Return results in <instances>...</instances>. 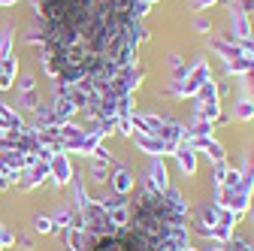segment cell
Returning a JSON list of instances; mask_svg holds the SVG:
<instances>
[{"instance_id":"2","label":"cell","mask_w":254,"mask_h":251,"mask_svg":"<svg viewBox=\"0 0 254 251\" xmlns=\"http://www.w3.org/2000/svg\"><path fill=\"white\" fill-rule=\"evenodd\" d=\"M133 142H136V148H139V151L151 154V158L176 154V148H179V142H164V139H157V136H145V133H136V136H133Z\"/></svg>"},{"instance_id":"23","label":"cell","mask_w":254,"mask_h":251,"mask_svg":"<svg viewBox=\"0 0 254 251\" xmlns=\"http://www.w3.org/2000/svg\"><path fill=\"white\" fill-rule=\"evenodd\" d=\"M227 251H254V248H251V245H248L245 239H239V236H233V239L227 242Z\"/></svg>"},{"instance_id":"20","label":"cell","mask_w":254,"mask_h":251,"mask_svg":"<svg viewBox=\"0 0 254 251\" xmlns=\"http://www.w3.org/2000/svg\"><path fill=\"white\" fill-rule=\"evenodd\" d=\"M239 218H242L239 212H230V209H221V212H218V224H221V227H230V230H233V227L239 224Z\"/></svg>"},{"instance_id":"9","label":"cell","mask_w":254,"mask_h":251,"mask_svg":"<svg viewBox=\"0 0 254 251\" xmlns=\"http://www.w3.org/2000/svg\"><path fill=\"white\" fill-rule=\"evenodd\" d=\"M109 215V224L115 227V230H121V227H127V224H130V218H133V212H130V206H115V209H109L106 212Z\"/></svg>"},{"instance_id":"33","label":"cell","mask_w":254,"mask_h":251,"mask_svg":"<svg viewBox=\"0 0 254 251\" xmlns=\"http://www.w3.org/2000/svg\"><path fill=\"white\" fill-rule=\"evenodd\" d=\"M248 79H251V82H248V85H251V91H254V70H251V73H248Z\"/></svg>"},{"instance_id":"1","label":"cell","mask_w":254,"mask_h":251,"mask_svg":"<svg viewBox=\"0 0 254 251\" xmlns=\"http://www.w3.org/2000/svg\"><path fill=\"white\" fill-rule=\"evenodd\" d=\"M209 79H212L209 64H206V61H197V64L188 70V76L176 79V85H173V97H179V100H185V97H197L200 88H203Z\"/></svg>"},{"instance_id":"27","label":"cell","mask_w":254,"mask_h":251,"mask_svg":"<svg viewBox=\"0 0 254 251\" xmlns=\"http://www.w3.org/2000/svg\"><path fill=\"white\" fill-rule=\"evenodd\" d=\"M215 3H218V0H194V9H200V12H203V9H212Z\"/></svg>"},{"instance_id":"21","label":"cell","mask_w":254,"mask_h":251,"mask_svg":"<svg viewBox=\"0 0 254 251\" xmlns=\"http://www.w3.org/2000/svg\"><path fill=\"white\" fill-rule=\"evenodd\" d=\"M118 133L121 136H133V121H130V115H121L118 118Z\"/></svg>"},{"instance_id":"7","label":"cell","mask_w":254,"mask_h":251,"mask_svg":"<svg viewBox=\"0 0 254 251\" xmlns=\"http://www.w3.org/2000/svg\"><path fill=\"white\" fill-rule=\"evenodd\" d=\"M227 76H248L251 70H254V58H248V55H239V58H233V61H227Z\"/></svg>"},{"instance_id":"26","label":"cell","mask_w":254,"mask_h":251,"mask_svg":"<svg viewBox=\"0 0 254 251\" xmlns=\"http://www.w3.org/2000/svg\"><path fill=\"white\" fill-rule=\"evenodd\" d=\"M239 49H242V55H248V58H254V37H248V40H242V43H239Z\"/></svg>"},{"instance_id":"18","label":"cell","mask_w":254,"mask_h":251,"mask_svg":"<svg viewBox=\"0 0 254 251\" xmlns=\"http://www.w3.org/2000/svg\"><path fill=\"white\" fill-rule=\"evenodd\" d=\"M212 130H215V124H212V121H194V124L188 127L185 136H212Z\"/></svg>"},{"instance_id":"16","label":"cell","mask_w":254,"mask_h":251,"mask_svg":"<svg viewBox=\"0 0 254 251\" xmlns=\"http://www.w3.org/2000/svg\"><path fill=\"white\" fill-rule=\"evenodd\" d=\"M109 164H112V161H97V158H94V164H91V179L97 182V185L109 182Z\"/></svg>"},{"instance_id":"30","label":"cell","mask_w":254,"mask_h":251,"mask_svg":"<svg viewBox=\"0 0 254 251\" xmlns=\"http://www.w3.org/2000/svg\"><path fill=\"white\" fill-rule=\"evenodd\" d=\"M37 230H43V233H52V221H46V218H40V221H37Z\"/></svg>"},{"instance_id":"28","label":"cell","mask_w":254,"mask_h":251,"mask_svg":"<svg viewBox=\"0 0 254 251\" xmlns=\"http://www.w3.org/2000/svg\"><path fill=\"white\" fill-rule=\"evenodd\" d=\"M49 173V167H37L34 173H30V182H43V176Z\"/></svg>"},{"instance_id":"3","label":"cell","mask_w":254,"mask_h":251,"mask_svg":"<svg viewBox=\"0 0 254 251\" xmlns=\"http://www.w3.org/2000/svg\"><path fill=\"white\" fill-rule=\"evenodd\" d=\"M109 179H112V194H121V197H127L133 191V185H136L133 173L124 170L121 164H109Z\"/></svg>"},{"instance_id":"32","label":"cell","mask_w":254,"mask_h":251,"mask_svg":"<svg viewBox=\"0 0 254 251\" xmlns=\"http://www.w3.org/2000/svg\"><path fill=\"white\" fill-rule=\"evenodd\" d=\"M15 3V0H0V6H12Z\"/></svg>"},{"instance_id":"31","label":"cell","mask_w":254,"mask_h":251,"mask_svg":"<svg viewBox=\"0 0 254 251\" xmlns=\"http://www.w3.org/2000/svg\"><path fill=\"white\" fill-rule=\"evenodd\" d=\"M55 221H58V224H70V212H58Z\"/></svg>"},{"instance_id":"8","label":"cell","mask_w":254,"mask_h":251,"mask_svg":"<svg viewBox=\"0 0 254 251\" xmlns=\"http://www.w3.org/2000/svg\"><path fill=\"white\" fill-rule=\"evenodd\" d=\"M49 170L55 173L58 185H67V182H70V176H73V170H70V164H67V158H64V154H55L52 164H49Z\"/></svg>"},{"instance_id":"15","label":"cell","mask_w":254,"mask_h":251,"mask_svg":"<svg viewBox=\"0 0 254 251\" xmlns=\"http://www.w3.org/2000/svg\"><path fill=\"white\" fill-rule=\"evenodd\" d=\"M212 49H215L218 55H224V61H233V58H239V55H242V49H239V46L224 43V40H212Z\"/></svg>"},{"instance_id":"13","label":"cell","mask_w":254,"mask_h":251,"mask_svg":"<svg viewBox=\"0 0 254 251\" xmlns=\"http://www.w3.org/2000/svg\"><path fill=\"white\" fill-rule=\"evenodd\" d=\"M15 79V58H3L0 61V88H9Z\"/></svg>"},{"instance_id":"25","label":"cell","mask_w":254,"mask_h":251,"mask_svg":"<svg viewBox=\"0 0 254 251\" xmlns=\"http://www.w3.org/2000/svg\"><path fill=\"white\" fill-rule=\"evenodd\" d=\"M9 46H12V37H9V34H3V40H0V61L9 58Z\"/></svg>"},{"instance_id":"6","label":"cell","mask_w":254,"mask_h":251,"mask_svg":"<svg viewBox=\"0 0 254 251\" xmlns=\"http://www.w3.org/2000/svg\"><path fill=\"white\" fill-rule=\"evenodd\" d=\"M176 164H179V170L185 173V176H194L197 173V151L194 148H188L185 142H179V148H176Z\"/></svg>"},{"instance_id":"24","label":"cell","mask_w":254,"mask_h":251,"mask_svg":"<svg viewBox=\"0 0 254 251\" xmlns=\"http://www.w3.org/2000/svg\"><path fill=\"white\" fill-rule=\"evenodd\" d=\"M194 27L200 30V34H206V30H212V18H206V15H197V21H194Z\"/></svg>"},{"instance_id":"14","label":"cell","mask_w":254,"mask_h":251,"mask_svg":"<svg viewBox=\"0 0 254 251\" xmlns=\"http://www.w3.org/2000/svg\"><path fill=\"white\" fill-rule=\"evenodd\" d=\"M233 118H236V121H251V118H254V100L242 97V100L233 106Z\"/></svg>"},{"instance_id":"22","label":"cell","mask_w":254,"mask_h":251,"mask_svg":"<svg viewBox=\"0 0 254 251\" xmlns=\"http://www.w3.org/2000/svg\"><path fill=\"white\" fill-rule=\"evenodd\" d=\"M148 6H151L148 0H133V18H139V21H142V18L148 15Z\"/></svg>"},{"instance_id":"12","label":"cell","mask_w":254,"mask_h":251,"mask_svg":"<svg viewBox=\"0 0 254 251\" xmlns=\"http://www.w3.org/2000/svg\"><path fill=\"white\" fill-rule=\"evenodd\" d=\"M197 103H203V106H218V85L209 79L203 88H200V94H197Z\"/></svg>"},{"instance_id":"34","label":"cell","mask_w":254,"mask_h":251,"mask_svg":"<svg viewBox=\"0 0 254 251\" xmlns=\"http://www.w3.org/2000/svg\"><path fill=\"white\" fill-rule=\"evenodd\" d=\"M148 3H157V0H148Z\"/></svg>"},{"instance_id":"11","label":"cell","mask_w":254,"mask_h":251,"mask_svg":"<svg viewBox=\"0 0 254 251\" xmlns=\"http://www.w3.org/2000/svg\"><path fill=\"white\" fill-rule=\"evenodd\" d=\"M73 112H76V103H73L70 97H58V100H55V112H52L55 121H67Z\"/></svg>"},{"instance_id":"4","label":"cell","mask_w":254,"mask_h":251,"mask_svg":"<svg viewBox=\"0 0 254 251\" xmlns=\"http://www.w3.org/2000/svg\"><path fill=\"white\" fill-rule=\"evenodd\" d=\"M230 21H233L230 43H233V37H236L239 43H242V40H248V37H254V30H251V18H248V12H242V9H239L236 0L230 3Z\"/></svg>"},{"instance_id":"5","label":"cell","mask_w":254,"mask_h":251,"mask_svg":"<svg viewBox=\"0 0 254 251\" xmlns=\"http://www.w3.org/2000/svg\"><path fill=\"white\" fill-rule=\"evenodd\" d=\"M148 188L157 194H164L170 188V176H167V164L164 158H151V167H148Z\"/></svg>"},{"instance_id":"10","label":"cell","mask_w":254,"mask_h":251,"mask_svg":"<svg viewBox=\"0 0 254 251\" xmlns=\"http://www.w3.org/2000/svg\"><path fill=\"white\" fill-rule=\"evenodd\" d=\"M218 212H221V209H218L215 203H206V206L200 209V224H197V227H200V233H203V236H206V230H209V227H215V224H218Z\"/></svg>"},{"instance_id":"19","label":"cell","mask_w":254,"mask_h":251,"mask_svg":"<svg viewBox=\"0 0 254 251\" xmlns=\"http://www.w3.org/2000/svg\"><path fill=\"white\" fill-rule=\"evenodd\" d=\"M67 239H70V248L73 251H88V239H85V230L82 227H73Z\"/></svg>"},{"instance_id":"17","label":"cell","mask_w":254,"mask_h":251,"mask_svg":"<svg viewBox=\"0 0 254 251\" xmlns=\"http://www.w3.org/2000/svg\"><path fill=\"white\" fill-rule=\"evenodd\" d=\"M239 185H242V170H236V167H227L224 179H221V188H230V191H236Z\"/></svg>"},{"instance_id":"29","label":"cell","mask_w":254,"mask_h":251,"mask_svg":"<svg viewBox=\"0 0 254 251\" xmlns=\"http://www.w3.org/2000/svg\"><path fill=\"white\" fill-rule=\"evenodd\" d=\"M212 124H215V127H224V124H230V115H227V112H221V115H218Z\"/></svg>"}]
</instances>
